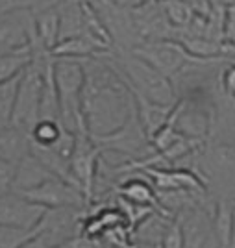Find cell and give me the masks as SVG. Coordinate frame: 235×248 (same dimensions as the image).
<instances>
[{"mask_svg":"<svg viewBox=\"0 0 235 248\" xmlns=\"http://www.w3.org/2000/svg\"><path fill=\"white\" fill-rule=\"evenodd\" d=\"M178 220L184 230L185 248H204L207 245L211 222L200 207L184 209L182 215H178Z\"/></svg>","mask_w":235,"mask_h":248,"instance_id":"4fadbf2b","label":"cell"},{"mask_svg":"<svg viewBox=\"0 0 235 248\" xmlns=\"http://www.w3.org/2000/svg\"><path fill=\"white\" fill-rule=\"evenodd\" d=\"M33 63V50L31 46L17 48V50L0 54V82H6L13 76L26 73Z\"/></svg>","mask_w":235,"mask_h":248,"instance_id":"e0dca14e","label":"cell"},{"mask_svg":"<svg viewBox=\"0 0 235 248\" xmlns=\"http://www.w3.org/2000/svg\"><path fill=\"white\" fill-rule=\"evenodd\" d=\"M93 137V135H91ZM98 146L102 150H110V152H117V154H123L130 159H144L148 155H152L156 150L152 146V141L144 130L143 123L139 119V115L133 108L132 115L126 123L115 130L113 134L102 135V137H93Z\"/></svg>","mask_w":235,"mask_h":248,"instance_id":"277c9868","label":"cell"},{"mask_svg":"<svg viewBox=\"0 0 235 248\" xmlns=\"http://www.w3.org/2000/svg\"><path fill=\"white\" fill-rule=\"evenodd\" d=\"M54 80L60 96V119L63 128L72 134L87 132L82 111V91L85 83L82 60L54 56Z\"/></svg>","mask_w":235,"mask_h":248,"instance_id":"3957f363","label":"cell"},{"mask_svg":"<svg viewBox=\"0 0 235 248\" xmlns=\"http://www.w3.org/2000/svg\"><path fill=\"white\" fill-rule=\"evenodd\" d=\"M132 94H133V100H135V111H137V115H139V119H141V123L144 126V130H146V134H148L150 141H152L154 135L169 123L174 106L156 104L152 100L141 96V94L133 93V91Z\"/></svg>","mask_w":235,"mask_h":248,"instance_id":"9a60e30c","label":"cell"},{"mask_svg":"<svg viewBox=\"0 0 235 248\" xmlns=\"http://www.w3.org/2000/svg\"><path fill=\"white\" fill-rule=\"evenodd\" d=\"M65 130L60 123L54 121H39L35 124L33 132H31V141L39 143V145H54L58 141V137L62 135V132Z\"/></svg>","mask_w":235,"mask_h":248,"instance_id":"7402d4cb","label":"cell"},{"mask_svg":"<svg viewBox=\"0 0 235 248\" xmlns=\"http://www.w3.org/2000/svg\"><path fill=\"white\" fill-rule=\"evenodd\" d=\"M222 87L235 100V65H228L222 71Z\"/></svg>","mask_w":235,"mask_h":248,"instance_id":"4316f807","label":"cell"},{"mask_svg":"<svg viewBox=\"0 0 235 248\" xmlns=\"http://www.w3.org/2000/svg\"><path fill=\"white\" fill-rule=\"evenodd\" d=\"M15 167L13 163L0 157V198L13 193V182H15Z\"/></svg>","mask_w":235,"mask_h":248,"instance_id":"d4e9b609","label":"cell"},{"mask_svg":"<svg viewBox=\"0 0 235 248\" xmlns=\"http://www.w3.org/2000/svg\"><path fill=\"white\" fill-rule=\"evenodd\" d=\"M37 43L33 10H13L0 13V54L33 46Z\"/></svg>","mask_w":235,"mask_h":248,"instance_id":"9c48e42d","label":"cell"},{"mask_svg":"<svg viewBox=\"0 0 235 248\" xmlns=\"http://www.w3.org/2000/svg\"><path fill=\"white\" fill-rule=\"evenodd\" d=\"M28 198L31 202L39 204V206L47 207V209H54V207H89V200L85 198L82 189L74 186L71 182L63 180L60 176H54L50 180H47L35 189L24 191V193H17Z\"/></svg>","mask_w":235,"mask_h":248,"instance_id":"ba28073f","label":"cell"},{"mask_svg":"<svg viewBox=\"0 0 235 248\" xmlns=\"http://www.w3.org/2000/svg\"><path fill=\"white\" fill-rule=\"evenodd\" d=\"M169 123L185 137L205 143L209 137V132H211L213 121H211V115H209L207 108L184 96L172 108Z\"/></svg>","mask_w":235,"mask_h":248,"instance_id":"30bf717a","label":"cell"},{"mask_svg":"<svg viewBox=\"0 0 235 248\" xmlns=\"http://www.w3.org/2000/svg\"><path fill=\"white\" fill-rule=\"evenodd\" d=\"M135 248H161V247H156V245H139V247Z\"/></svg>","mask_w":235,"mask_h":248,"instance_id":"f546056e","label":"cell"},{"mask_svg":"<svg viewBox=\"0 0 235 248\" xmlns=\"http://www.w3.org/2000/svg\"><path fill=\"white\" fill-rule=\"evenodd\" d=\"M39 232V226L33 230L17 226H4L0 224V248H21L30 239H33Z\"/></svg>","mask_w":235,"mask_h":248,"instance_id":"44dd1931","label":"cell"},{"mask_svg":"<svg viewBox=\"0 0 235 248\" xmlns=\"http://www.w3.org/2000/svg\"><path fill=\"white\" fill-rule=\"evenodd\" d=\"M22 76H24V73L19 76H13L6 82H0V115L8 123L11 121V113H13V108L17 102V96H19Z\"/></svg>","mask_w":235,"mask_h":248,"instance_id":"ffe728a7","label":"cell"},{"mask_svg":"<svg viewBox=\"0 0 235 248\" xmlns=\"http://www.w3.org/2000/svg\"><path fill=\"white\" fill-rule=\"evenodd\" d=\"M133 54L141 56L143 60L154 65L159 73L174 80L176 74L185 69L187 63H193V58L185 52V48L176 39H152L141 41L132 48Z\"/></svg>","mask_w":235,"mask_h":248,"instance_id":"8992f818","label":"cell"},{"mask_svg":"<svg viewBox=\"0 0 235 248\" xmlns=\"http://www.w3.org/2000/svg\"><path fill=\"white\" fill-rule=\"evenodd\" d=\"M82 63L85 69L82 91L85 130L93 137L113 134L130 119L135 108L132 91L111 58H83Z\"/></svg>","mask_w":235,"mask_h":248,"instance_id":"6da1fadb","label":"cell"},{"mask_svg":"<svg viewBox=\"0 0 235 248\" xmlns=\"http://www.w3.org/2000/svg\"><path fill=\"white\" fill-rule=\"evenodd\" d=\"M33 13H35L37 43L31 46V50L45 48V50L52 52V48L60 41V8H58V4H52V6H47Z\"/></svg>","mask_w":235,"mask_h":248,"instance_id":"5bb4252c","label":"cell"},{"mask_svg":"<svg viewBox=\"0 0 235 248\" xmlns=\"http://www.w3.org/2000/svg\"><path fill=\"white\" fill-rule=\"evenodd\" d=\"M161 6H163L167 21L178 30V35L184 30H187V26L193 22L194 15H196L193 8L189 4H185L184 0H161Z\"/></svg>","mask_w":235,"mask_h":248,"instance_id":"d6986e66","label":"cell"},{"mask_svg":"<svg viewBox=\"0 0 235 248\" xmlns=\"http://www.w3.org/2000/svg\"><path fill=\"white\" fill-rule=\"evenodd\" d=\"M31 137L15 126H6L0 130V157L17 165L26 154H30Z\"/></svg>","mask_w":235,"mask_h":248,"instance_id":"2e32d148","label":"cell"},{"mask_svg":"<svg viewBox=\"0 0 235 248\" xmlns=\"http://www.w3.org/2000/svg\"><path fill=\"white\" fill-rule=\"evenodd\" d=\"M207 155L215 167L235 172V146L232 145H211L207 148Z\"/></svg>","mask_w":235,"mask_h":248,"instance_id":"603a6c76","label":"cell"},{"mask_svg":"<svg viewBox=\"0 0 235 248\" xmlns=\"http://www.w3.org/2000/svg\"><path fill=\"white\" fill-rule=\"evenodd\" d=\"M161 248H185L184 230L178 218L171 220V224L167 226V232L161 241Z\"/></svg>","mask_w":235,"mask_h":248,"instance_id":"cb8c5ba5","label":"cell"},{"mask_svg":"<svg viewBox=\"0 0 235 248\" xmlns=\"http://www.w3.org/2000/svg\"><path fill=\"white\" fill-rule=\"evenodd\" d=\"M111 63L133 93L161 106H176L180 100L172 80L132 50H117Z\"/></svg>","mask_w":235,"mask_h":248,"instance_id":"7a4b0ae2","label":"cell"},{"mask_svg":"<svg viewBox=\"0 0 235 248\" xmlns=\"http://www.w3.org/2000/svg\"><path fill=\"white\" fill-rule=\"evenodd\" d=\"M41 91H43V74L41 69L31 63V67L22 76L19 96L11 113L10 124L22 130L24 134L31 135L35 124L39 123L41 113Z\"/></svg>","mask_w":235,"mask_h":248,"instance_id":"5b68a950","label":"cell"},{"mask_svg":"<svg viewBox=\"0 0 235 248\" xmlns=\"http://www.w3.org/2000/svg\"><path fill=\"white\" fill-rule=\"evenodd\" d=\"M6 126H10V123H8V121H6V119L0 115V130H2V128H6Z\"/></svg>","mask_w":235,"mask_h":248,"instance_id":"f1b7e54d","label":"cell"},{"mask_svg":"<svg viewBox=\"0 0 235 248\" xmlns=\"http://www.w3.org/2000/svg\"><path fill=\"white\" fill-rule=\"evenodd\" d=\"M102 148L87 132L76 134V145L71 157V172L76 186L82 189V193L91 204L93 186L96 180V170L100 165Z\"/></svg>","mask_w":235,"mask_h":248,"instance_id":"52a82bcc","label":"cell"},{"mask_svg":"<svg viewBox=\"0 0 235 248\" xmlns=\"http://www.w3.org/2000/svg\"><path fill=\"white\" fill-rule=\"evenodd\" d=\"M234 217H235V204L228 200H220L217 211H215L213 232L219 241V248H228L234 230Z\"/></svg>","mask_w":235,"mask_h":248,"instance_id":"ac0fdd59","label":"cell"},{"mask_svg":"<svg viewBox=\"0 0 235 248\" xmlns=\"http://www.w3.org/2000/svg\"><path fill=\"white\" fill-rule=\"evenodd\" d=\"M110 4L117 6V8H123V10H133L135 6H139L143 0H108Z\"/></svg>","mask_w":235,"mask_h":248,"instance_id":"83f0119b","label":"cell"},{"mask_svg":"<svg viewBox=\"0 0 235 248\" xmlns=\"http://www.w3.org/2000/svg\"><path fill=\"white\" fill-rule=\"evenodd\" d=\"M58 248H96V245H94L93 237H87V235H83V233H78V235L71 237L69 241L62 243Z\"/></svg>","mask_w":235,"mask_h":248,"instance_id":"484cf974","label":"cell"},{"mask_svg":"<svg viewBox=\"0 0 235 248\" xmlns=\"http://www.w3.org/2000/svg\"><path fill=\"white\" fill-rule=\"evenodd\" d=\"M54 172H50L41 161L31 154H26L15 167V182H13V193H24L35 189L47 180L54 178Z\"/></svg>","mask_w":235,"mask_h":248,"instance_id":"7c38bea8","label":"cell"},{"mask_svg":"<svg viewBox=\"0 0 235 248\" xmlns=\"http://www.w3.org/2000/svg\"><path fill=\"white\" fill-rule=\"evenodd\" d=\"M47 207L31 202L17 193H10L0 198V224L33 230L39 226Z\"/></svg>","mask_w":235,"mask_h":248,"instance_id":"8fae6325","label":"cell"}]
</instances>
